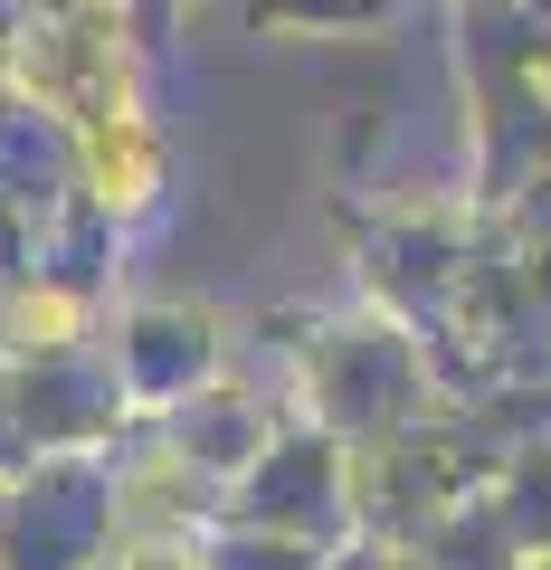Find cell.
Listing matches in <instances>:
<instances>
[{
	"instance_id": "obj_1",
	"label": "cell",
	"mask_w": 551,
	"mask_h": 570,
	"mask_svg": "<svg viewBox=\"0 0 551 570\" xmlns=\"http://www.w3.org/2000/svg\"><path fill=\"white\" fill-rule=\"evenodd\" d=\"M181 343H190V352L209 343V324H200V314H144V324H134V352H124V362L144 371V381L163 371V390H171V381H181Z\"/></svg>"
},
{
	"instance_id": "obj_2",
	"label": "cell",
	"mask_w": 551,
	"mask_h": 570,
	"mask_svg": "<svg viewBox=\"0 0 551 570\" xmlns=\"http://www.w3.org/2000/svg\"><path fill=\"white\" fill-rule=\"evenodd\" d=\"M523 570H551V561H523Z\"/></svg>"
}]
</instances>
